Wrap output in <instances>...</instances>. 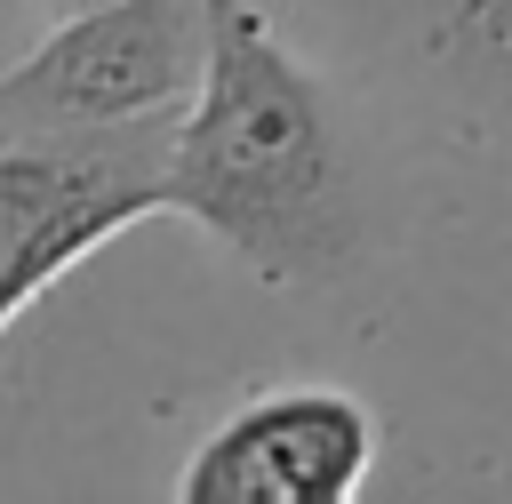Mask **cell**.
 <instances>
[{
    "label": "cell",
    "mask_w": 512,
    "mask_h": 504,
    "mask_svg": "<svg viewBox=\"0 0 512 504\" xmlns=\"http://www.w3.org/2000/svg\"><path fill=\"white\" fill-rule=\"evenodd\" d=\"M40 24H48V16H40V0H0V72L40 40Z\"/></svg>",
    "instance_id": "6"
},
{
    "label": "cell",
    "mask_w": 512,
    "mask_h": 504,
    "mask_svg": "<svg viewBox=\"0 0 512 504\" xmlns=\"http://www.w3.org/2000/svg\"><path fill=\"white\" fill-rule=\"evenodd\" d=\"M168 216L264 288H336L384 240L360 120L264 0H208V72L168 136Z\"/></svg>",
    "instance_id": "1"
},
{
    "label": "cell",
    "mask_w": 512,
    "mask_h": 504,
    "mask_svg": "<svg viewBox=\"0 0 512 504\" xmlns=\"http://www.w3.org/2000/svg\"><path fill=\"white\" fill-rule=\"evenodd\" d=\"M208 72V0H96L48 16L0 72L8 136H128L168 128Z\"/></svg>",
    "instance_id": "2"
},
{
    "label": "cell",
    "mask_w": 512,
    "mask_h": 504,
    "mask_svg": "<svg viewBox=\"0 0 512 504\" xmlns=\"http://www.w3.org/2000/svg\"><path fill=\"white\" fill-rule=\"evenodd\" d=\"M352 80L512 160V0H312Z\"/></svg>",
    "instance_id": "4"
},
{
    "label": "cell",
    "mask_w": 512,
    "mask_h": 504,
    "mask_svg": "<svg viewBox=\"0 0 512 504\" xmlns=\"http://www.w3.org/2000/svg\"><path fill=\"white\" fill-rule=\"evenodd\" d=\"M168 128L8 136L0 144V336L104 240L168 216Z\"/></svg>",
    "instance_id": "3"
},
{
    "label": "cell",
    "mask_w": 512,
    "mask_h": 504,
    "mask_svg": "<svg viewBox=\"0 0 512 504\" xmlns=\"http://www.w3.org/2000/svg\"><path fill=\"white\" fill-rule=\"evenodd\" d=\"M384 456V424L344 384H264L224 408L176 464L184 504H352Z\"/></svg>",
    "instance_id": "5"
}]
</instances>
